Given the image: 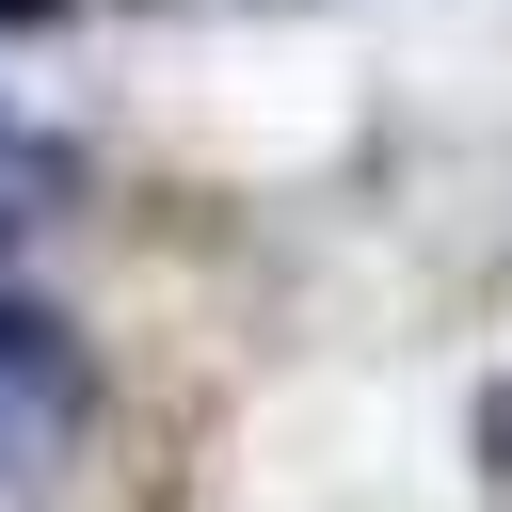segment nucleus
Listing matches in <instances>:
<instances>
[{
  "instance_id": "1",
  "label": "nucleus",
  "mask_w": 512,
  "mask_h": 512,
  "mask_svg": "<svg viewBox=\"0 0 512 512\" xmlns=\"http://www.w3.org/2000/svg\"><path fill=\"white\" fill-rule=\"evenodd\" d=\"M64 416H80V336L48 304H0V464H32Z\"/></svg>"
},
{
  "instance_id": "2",
  "label": "nucleus",
  "mask_w": 512,
  "mask_h": 512,
  "mask_svg": "<svg viewBox=\"0 0 512 512\" xmlns=\"http://www.w3.org/2000/svg\"><path fill=\"white\" fill-rule=\"evenodd\" d=\"M32 16H48V0H0V32H32Z\"/></svg>"
}]
</instances>
